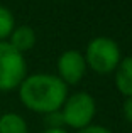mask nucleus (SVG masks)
Wrapping results in <instances>:
<instances>
[{"mask_svg": "<svg viewBox=\"0 0 132 133\" xmlns=\"http://www.w3.org/2000/svg\"><path fill=\"white\" fill-rule=\"evenodd\" d=\"M14 29H15L14 14L7 7L0 5V41H5L7 37H10Z\"/></svg>", "mask_w": 132, "mask_h": 133, "instance_id": "9", "label": "nucleus"}, {"mask_svg": "<svg viewBox=\"0 0 132 133\" xmlns=\"http://www.w3.org/2000/svg\"><path fill=\"white\" fill-rule=\"evenodd\" d=\"M61 113L64 118V125L75 130H83L90 127L97 113L95 98L86 91H78L75 94H68L64 104L61 106Z\"/></svg>", "mask_w": 132, "mask_h": 133, "instance_id": "3", "label": "nucleus"}, {"mask_svg": "<svg viewBox=\"0 0 132 133\" xmlns=\"http://www.w3.org/2000/svg\"><path fill=\"white\" fill-rule=\"evenodd\" d=\"M122 113H124V118L132 125V96H127L124 99V104H122Z\"/></svg>", "mask_w": 132, "mask_h": 133, "instance_id": "11", "label": "nucleus"}, {"mask_svg": "<svg viewBox=\"0 0 132 133\" xmlns=\"http://www.w3.org/2000/svg\"><path fill=\"white\" fill-rule=\"evenodd\" d=\"M115 86L120 94L132 96V56L122 57L115 71Z\"/></svg>", "mask_w": 132, "mask_h": 133, "instance_id": "7", "label": "nucleus"}, {"mask_svg": "<svg viewBox=\"0 0 132 133\" xmlns=\"http://www.w3.org/2000/svg\"><path fill=\"white\" fill-rule=\"evenodd\" d=\"M86 72V61L85 56L76 49L64 51L58 57V78L68 84H78Z\"/></svg>", "mask_w": 132, "mask_h": 133, "instance_id": "5", "label": "nucleus"}, {"mask_svg": "<svg viewBox=\"0 0 132 133\" xmlns=\"http://www.w3.org/2000/svg\"><path fill=\"white\" fill-rule=\"evenodd\" d=\"M83 56H85L86 66H90V69L95 71L97 74H110L122 61L119 44L112 37L105 36H98L90 41Z\"/></svg>", "mask_w": 132, "mask_h": 133, "instance_id": "2", "label": "nucleus"}, {"mask_svg": "<svg viewBox=\"0 0 132 133\" xmlns=\"http://www.w3.org/2000/svg\"><path fill=\"white\" fill-rule=\"evenodd\" d=\"M43 133H68L64 128H46Z\"/></svg>", "mask_w": 132, "mask_h": 133, "instance_id": "13", "label": "nucleus"}, {"mask_svg": "<svg viewBox=\"0 0 132 133\" xmlns=\"http://www.w3.org/2000/svg\"><path fill=\"white\" fill-rule=\"evenodd\" d=\"M78 133H112L109 128L102 127V125H90V127L83 128V130H78Z\"/></svg>", "mask_w": 132, "mask_h": 133, "instance_id": "12", "label": "nucleus"}, {"mask_svg": "<svg viewBox=\"0 0 132 133\" xmlns=\"http://www.w3.org/2000/svg\"><path fill=\"white\" fill-rule=\"evenodd\" d=\"M44 123H46L47 128H63L64 127V118H63L61 110L44 115Z\"/></svg>", "mask_w": 132, "mask_h": 133, "instance_id": "10", "label": "nucleus"}, {"mask_svg": "<svg viewBox=\"0 0 132 133\" xmlns=\"http://www.w3.org/2000/svg\"><path fill=\"white\" fill-rule=\"evenodd\" d=\"M27 76V64L24 54L9 42L0 41V91H12L19 88Z\"/></svg>", "mask_w": 132, "mask_h": 133, "instance_id": "4", "label": "nucleus"}, {"mask_svg": "<svg viewBox=\"0 0 132 133\" xmlns=\"http://www.w3.org/2000/svg\"><path fill=\"white\" fill-rule=\"evenodd\" d=\"M19 98L27 110L47 115L61 110L68 98V86L54 74L37 72L20 83Z\"/></svg>", "mask_w": 132, "mask_h": 133, "instance_id": "1", "label": "nucleus"}, {"mask_svg": "<svg viewBox=\"0 0 132 133\" xmlns=\"http://www.w3.org/2000/svg\"><path fill=\"white\" fill-rule=\"evenodd\" d=\"M0 133H29V128L20 115L3 113L0 116Z\"/></svg>", "mask_w": 132, "mask_h": 133, "instance_id": "8", "label": "nucleus"}, {"mask_svg": "<svg viewBox=\"0 0 132 133\" xmlns=\"http://www.w3.org/2000/svg\"><path fill=\"white\" fill-rule=\"evenodd\" d=\"M9 44L20 54H24L36 45V32L31 25H19L12 30Z\"/></svg>", "mask_w": 132, "mask_h": 133, "instance_id": "6", "label": "nucleus"}]
</instances>
